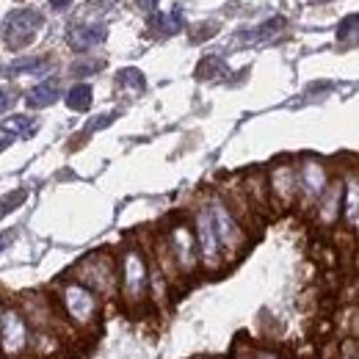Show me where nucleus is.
Returning a JSON list of instances; mask_svg holds the SVG:
<instances>
[{
    "label": "nucleus",
    "instance_id": "nucleus-6",
    "mask_svg": "<svg viewBox=\"0 0 359 359\" xmlns=\"http://www.w3.org/2000/svg\"><path fill=\"white\" fill-rule=\"evenodd\" d=\"M296 172H299V210L302 213H313L315 205H318V199L323 196V191L329 188V182H332V172H329V166L320 161V158H302L299 163H296Z\"/></svg>",
    "mask_w": 359,
    "mask_h": 359
},
{
    "label": "nucleus",
    "instance_id": "nucleus-30",
    "mask_svg": "<svg viewBox=\"0 0 359 359\" xmlns=\"http://www.w3.org/2000/svg\"><path fill=\"white\" fill-rule=\"evenodd\" d=\"M138 6H141V8H147V11H152V8L158 6V0H138Z\"/></svg>",
    "mask_w": 359,
    "mask_h": 359
},
{
    "label": "nucleus",
    "instance_id": "nucleus-34",
    "mask_svg": "<svg viewBox=\"0 0 359 359\" xmlns=\"http://www.w3.org/2000/svg\"><path fill=\"white\" fill-rule=\"evenodd\" d=\"M354 359H359V354H357V357H354Z\"/></svg>",
    "mask_w": 359,
    "mask_h": 359
},
{
    "label": "nucleus",
    "instance_id": "nucleus-5",
    "mask_svg": "<svg viewBox=\"0 0 359 359\" xmlns=\"http://www.w3.org/2000/svg\"><path fill=\"white\" fill-rule=\"evenodd\" d=\"M175 266H177L180 276H191L202 269V257H199V243H196V232H194V224H188L185 219H177L172 222L169 229L161 235Z\"/></svg>",
    "mask_w": 359,
    "mask_h": 359
},
{
    "label": "nucleus",
    "instance_id": "nucleus-18",
    "mask_svg": "<svg viewBox=\"0 0 359 359\" xmlns=\"http://www.w3.org/2000/svg\"><path fill=\"white\" fill-rule=\"evenodd\" d=\"M0 128L11 135V138H14V135H20V138H31V135L36 133V122H34L31 116H22V114H14V116L3 119Z\"/></svg>",
    "mask_w": 359,
    "mask_h": 359
},
{
    "label": "nucleus",
    "instance_id": "nucleus-24",
    "mask_svg": "<svg viewBox=\"0 0 359 359\" xmlns=\"http://www.w3.org/2000/svg\"><path fill=\"white\" fill-rule=\"evenodd\" d=\"M25 191H14V194H8V196H3V202H0V216H6V213H11L14 208H20L22 202H25Z\"/></svg>",
    "mask_w": 359,
    "mask_h": 359
},
{
    "label": "nucleus",
    "instance_id": "nucleus-26",
    "mask_svg": "<svg viewBox=\"0 0 359 359\" xmlns=\"http://www.w3.org/2000/svg\"><path fill=\"white\" fill-rule=\"evenodd\" d=\"M11 102H14V94H11L8 89H0V114H3V111H8V105H11Z\"/></svg>",
    "mask_w": 359,
    "mask_h": 359
},
{
    "label": "nucleus",
    "instance_id": "nucleus-32",
    "mask_svg": "<svg viewBox=\"0 0 359 359\" xmlns=\"http://www.w3.org/2000/svg\"><path fill=\"white\" fill-rule=\"evenodd\" d=\"M6 243H8V232H3V235H0V255H3V249H6Z\"/></svg>",
    "mask_w": 359,
    "mask_h": 359
},
{
    "label": "nucleus",
    "instance_id": "nucleus-7",
    "mask_svg": "<svg viewBox=\"0 0 359 359\" xmlns=\"http://www.w3.org/2000/svg\"><path fill=\"white\" fill-rule=\"evenodd\" d=\"M194 232H196V243H199L202 269L210 271V273L224 269L226 266L224 249H222V241L216 235V224H213V216H210L208 202L202 208H196V213H194Z\"/></svg>",
    "mask_w": 359,
    "mask_h": 359
},
{
    "label": "nucleus",
    "instance_id": "nucleus-13",
    "mask_svg": "<svg viewBox=\"0 0 359 359\" xmlns=\"http://www.w3.org/2000/svg\"><path fill=\"white\" fill-rule=\"evenodd\" d=\"M343 224L348 232L359 235V169H351L348 175H343Z\"/></svg>",
    "mask_w": 359,
    "mask_h": 359
},
{
    "label": "nucleus",
    "instance_id": "nucleus-11",
    "mask_svg": "<svg viewBox=\"0 0 359 359\" xmlns=\"http://www.w3.org/2000/svg\"><path fill=\"white\" fill-rule=\"evenodd\" d=\"M343 194H346V185H343V175H340L329 182V188L323 191V196L318 199L313 210L315 224L320 229H332L343 222Z\"/></svg>",
    "mask_w": 359,
    "mask_h": 359
},
{
    "label": "nucleus",
    "instance_id": "nucleus-10",
    "mask_svg": "<svg viewBox=\"0 0 359 359\" xmlns=\"http://www.w3.org/2000/svg\"><path fill=\"white\" fill-rule=\"evenodd\" d=\"M42 25L45 17L36 8H17L3 20V39L11 50H22L39 36Z\"/></svg>",
    "mask_w": 359,
    "mask_h": 359
},
{
    "label": "nucleus",
    "instance_id": "nucleus-9",
    "mask_svg": "<svg viewBox=\"0 0 359 359\" xmlns=\"http://www.w3.org/2000/svg\"><path fill=\"white\" fill-rule=\"evenodd\" d=\"M271 208L285 213L299 205V172L293 161H279L269 169Z\"/></svg>",
    "mask_w": 359,
    "mask_h": 359
},
{
    "label": "nucleus",
    "instance_id": "nucleus-22",
    "mask_svg": "<svg viewBox=\"0 0 359 359\" xmlns=\"http://www.w3.org/2000/svg\"><path fill=\"white\" fill-rule=\"evenodd\" d=\"M119 89H128V91H133V94H141V91L147 89V81H144V75L138 72V69H122L119 72Z\"/></svg>",
    "mask_w": 359,
    "mask_h": 359
},
{
    "label": "nucleus",
    "instance_id": "nucleus-33",
    "mask_svg": "<svg viewBox=\"0 0 359 359\" xmlns=\"http://www.w3.org/2000/svg\"><path fill=\"white\" fill-rule=\"evenodd\" d=\"M3 310H6V304H3V302H0V315H3Z\"/></svg>",
    "mask_w": 359,
    "mask_h": 359
},
{
    "label": "nucleus",
    "instance_id": "nucleus-17",
    "mask_svg": "<svg viewBox=\"0 0 359 359\" xmlns=\"http://www.w3.org/2000/svg\"><path fill=\"white\" fill-rule=\"evenodd\" d=\"M282 28H285V17H271V20H266V22H260V25H255V28L243 31V34H241V42H246V45L269 42V39H273Z\"/></svg>",
    "mask_w": 359,
    "mask_h": 359
},
{
    "label": "nucleus",
    "instance_id": "nucleus-21",
    "mask_svg": "<svg viewBox=\"0 0 359 359\" xmlns=\"http://www.w3.org/2000/svg\"><path fill=\"white\" fill-rule=\"evenodd\" d=\"M226 75V64L219 58V55H208L199 67H196V78H202V81H210V78H222Z\"/></svg>",
    "mask_w": 359,
    "mask_h": 359
},
{
    "label": "nucleus",
    "instance_id": "nucleus-2",
    "mask_svg": "<svg viewBox=\"0 0 359 359\" xmlns=\"http://www.w3.org/2000/svg\"><path fill=\"white\" fill-rule=\"evenodd\" d=\"M55 302H58V310L64 315V323H69L78 332H91L100 323L102 299L75 279H64L58 285Z\"/></svg>",
    "mask_w": 359,
    "mask_h": 359
},
{
    "label": "nucleus",
    "instance_id": "nucleus-15",
    "mask_svg": "<svg viewBox=\"0 0 359 359\" xmlns=\"http://www.w3.org/2000/svg\"><path fill=\"white\" fill-rule=\"evenodd\" d=\"M185 25V17L180 8H172V11H152L149 14V31H155L158 36H175L182 31Z\"/></svg>",
    "mask_w": 359,
    "mask_h": 359
},
{
    "label": "nucleus",
    "instance_id": "nucleus-4",
    "mask_svg": "<svg viewBox=\"0 0 359 359\" xmlns=\"http://www.w3.org/2000/svg\"><path fill=\"white\" fill-rule=\"evenodd\" d=\"M208 208H210V216H213V224H216V235H219L222 249H224V260L226 263L238 260L249 249V241H252L249 238V226L229 210L224 196H210Z\"/></svg>",
    "mask_w": 359,
    "mask_h": 359
},
{
    "label": "nucleus",
    "instance_id": "nucleus-23",
    "mask_svg": "<svg viewBox=\"0 0 359 359\" xmlns=\"http://www.w3.org/2000/svg\"><path fill=\"white\" fill-rule=\"evenodd\" d=\"M47 69V58H20L8 67L11 75H25V72H45Z\"/></svg>",
    "mask_w": 359,
    "mask_h": 359
},
{
    "label": "nucleus",
    "instance_id": "nucleus-28",
    "mask_svg": "<svg viewBox=\"0 0 359 359\" xmlns=\"http://www.w3.org/2000/svg\"><path fill=\"white\" fill-rule=\"evenodd\" d=\"M252 359H282L273 348H260V351H255V357Z\"/></svg>",
    "mask_w": 359,
    "mask_h": 359
},
{
    "label": "nucleus",
    "instance_id": "nucleus-12",
    "mask_svg": "<svg viewBox=\"0 0 359 359\" xmlns=\"http://www.w3.org/2000/svg\"><path fill=\"white\" fill-rule=\"evenodd\" d=\"M105 36H108V31L100 22H75L67 31V42H69L72 50H78V53H86L91 47L102 45Z\"/></svg>",
    "mask_w": 359,
    "mask_h": 359
},
{
    "label": "nucleus",
    "instance_id": "nucleus-16",
    "mask_svg": "<svg viewBox=\"0 0 359 359\" xmlns=\"http://www.w3.org/2000/svg\"><path fill=\"white\" fill-rule=\"evenodd\" d=\"M58 94H61V81L58 78H47V81H42L39 86H34L25 94V105L28 108H47V105H53L58 100Z\"/></svg>",
    "mask_w": 359,
    "mask_h": 359
},
{
    "label": "nucleus",
    "instance_id": "nucleus-25",
    "mask_svg": "<svg viewBox=\"0 0 359 359\" xmlns=\"http://www.w3.org/2000/svg\"><path fill=\"white\" fill-rule=\"evenodd\" d=\"M114 119H116L114 114H108V116H97V119H94V122L89 125V133H91V130H100V128H108Z\"/></svg>",
    "mask_w": 359,
    "mask_h": 359
},
{
    "label": "nucleus",
    "instance_id": "nucleus-31",
    "mask_svg": "<svg viewBox=\"0 0 359 359\" xmlns=\"http://www.w3.org/2000/svg\"><path fill=\"white\" fill-rule=\"evenodd\" d=\"M8 144H11V135H0V152H3Z\"/></svg>",
    "mask_w": 359,
    "mask_h": 359
},
{
    "label": "nucleus",
    "instance_id": "nucleus-8",
    "mask_svg": "<svg viewBox=\"0 0 359 359\" xmlns=\"http://www.w3.org/2000/svg\"><path fill=\"white\" fill-rule=\"evenodd\" d=\"M31 323L20 307H6L0 315V354L22 357L31 348Z\"/></svg>",
    "mask_w": 359,
    "mask_h": 359
},
{
    "label": "nucleus",
    "instance_id": "nucleus-14",
    "mask_svg": "<svg viewBox=\"0 0 359 359\" xmlns=\"http://www.w3.org/2000/svg\"><path fill=\"white\" fill-rule=\"evenodd\" d=\"M241 188H243V194L249 196V202H252V208L257 213H271L273 210L271 208V194H269V172H260V169L249 172L243 177Z\"/></svg>",
    "mask_w": 359,
    "mask_h": 359
},
{
    "label": "nucleus",
    "instance_id": "nucleus-19",
    "mask_svg": "<svg viewBox=\"0 0 359 359\" xmlns=\"http://www.w3.org/2000/svg\"><path fill=\"white\" fill-rule=\"evenodd\" d=\"M67 108H69V111H78V114L89 111L91 108V86L89 83H75L72 89L67 91Z\"/></svg>",
    "mask_w": 359,
    "mask_h": 359
},
{
    "label": "nucleus",
    "instance_id": "nucleus-3",
    "mask_svg": "<svg viewBox=\"0 0 359 359\" xmlns=\"http://www.w3.org/2000/svg\"><path fill=\"white\" fill-rule=\"evenodd\" d=\"M72 279L86 285L100 299H114L119 296V260L108 252H91L72 269Z\"/></svg>",
    "mask_w": 359,
    "mask_h": 359
},
{
    "label": "nucleus",
    "instance_id": "nucleus-27",
    "mask_svg": "<svg viewBox=\"0 0 359 359\" xmlns=\"http://www.w3.org/2000/svg\"><path fill=\"white\" fill-rule=\"evenodd\" d=\"M346 329H348V332H351V334L359 340V310H354V313H351V323H346Z\"/></svg>",
    "mask_w": 359,
    "mask_h": 359
},
{
    "label": "nucleus",
    "instance_id": "nucleus-1",
    "mask_svg": "<svg viewBox=\"0 0 359 359\" xmlns=\"http://www.w3.org/2000/svg\"><path fill=\"white\" fill-rule=\"evenodd\" d=\"M119 299L128 310H138L149 302L152 263L138 243H128L119 252Z\"/></svg>",
    "mask_w": 359,
    "mask_h": 359
},
{
    "label": "nucleus",
    "instance_id": "nucleus-29",
    "mask_svg": "<svg viewBox=\"0 0 359 359\" xmlns=\"http://www.w3.org/2000/svg\"><path fill=\"white\" fill-rule=\"evenodd\" d=\"M69 3H72V0H50V6H53V8H58V11H61V8H67Z\"/></svg>",
    "mask_w": 359,
    "mask_h": 359
},
{
    "label": "nucleus",
    "instance_id": "nucleus-20",
    "mask_svg": "<svg viewBox=\"0 0 359 359\" xmlns=\"http://www.w3.org/2000/svg\"><path fill=\"white\" fill-rule=\"evenodd\" d=\"M337 39L343 45H359V14H348L337 25Z\"/></svg>",
    "mask_w": 359,
    "mask_h": 359
}]
</instances>
